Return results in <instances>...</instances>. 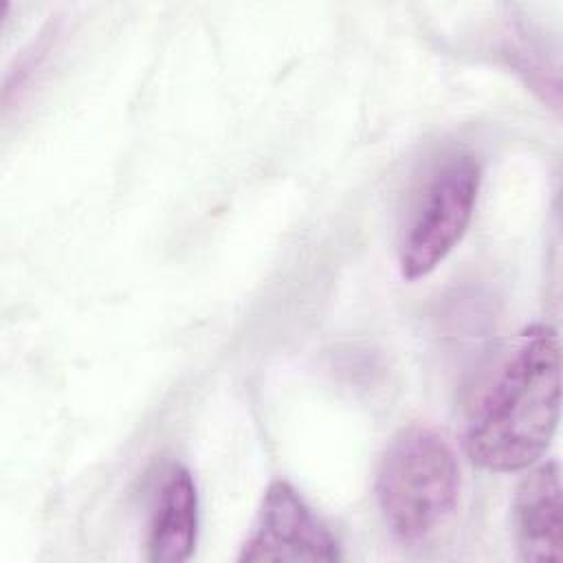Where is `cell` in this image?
<instances>
[{"mask_svg":"<svg viewBox=\"0 0 563 563\" xmlns=\"http://www.w3.org/2000/svg\"><path fill=\"white\" fill-rule=\"evenodd\" d=\"M559 411V334L550 325H532L477 402L464 433V451L486 471H526L545 455Z\"/></svg>","mask_w":563,"mask_h":563,"instance_id":"obj_1","label":"cell"},{"mask_svg":"<svg viewBox=\"0 0 563 563\" xmlns=\"http://www.w3.org/2000/svg\"><path fill=\"white\" fill-rule=\"evenodd\" d=\"M374 490L394 537H429L455 510L460 497V464L451 440L422 422L400 429L380 457Z\"/></svg>","mask_w":563,"mask_h":563,"instance_id":"obj_2","label":"cell"},{"mask_svg":"<svg viewBox=\"0 0 563 563\" xmlns=\"http://www.w3.org/2000/svg\"><path fill=\"white\" fill-rule=\"evenodd\" d=\"M482 167L471 154L449 156L427 180L407 222L398 264L405 279L435 271L464 238L479 196Z\"/></svg>","mask_w":563,"mask_h":563,"instance_id":"obj_3","label":"cell"},{"mask_svg":"<svg viewBox=\"0 0 563 563\" xmlns=\"http://www.w3.org/2000/svg\"><path fill=\"white\" fill-rule=\"evenodd\" d=\"M242 563L257 561H341L339 539L314 515L306 499L284 479L271 482L257 517L238 554Z\"/></svg>","mask_w":563,"mask_h":563,"instance_id":"obj_4","label":"cell"},{"mask_svg":"<svg viewBox=\"0 0 563 563\" xmlns=\"http://www.w3.org/2000/svg\"><path fill=\"white\" fill-rule=\"evenodd\" d=\"M512 519L521 561L543 563L561 559L563 499L556 460L543 462L521 477L515 490Z\"/></svg>","mask_w":563,"mask_h":563,"instance_id":"obj_5","label":"cell"},{"mask_svg":"<svg viewBox=\"0 0 563 563\" xmlns=\"http://www.w3.org/2000/svg\"><path fill=\"white\" fill-rule=\"evenodd\" d=\"M198 541V490L183 464H172L156 490L147 526V559L154 563L187 561Z\"/></svg>","mask_w":563,"mask_h":563,"instance_id":"obj_6","label":"cell"}]
</instances>
